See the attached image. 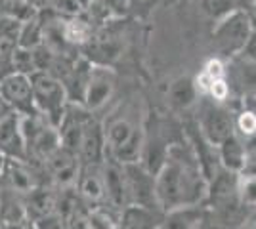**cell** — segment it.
<instances>
[{"mask_svg":"<svg viewBox=\"0 0 256 229\" xmlns=\"http://www.w3.org/2000/svg\"><path fill=\"white\" fill-rule=\"evenodd\" d=\"M210 182L195 155L180 143L168 147L166 163L155 176V201L162 214L195 208L208 199Z\"/></svg>","mask_w":256,"mask_h":229,"instance_id":"obj_1","label":"cell"},{"mask_svg":"<svg viewBox=\"0 0 256 229\" xmlns=\"http://www.w3.org/2000/svg\"><path fill=\"white\" fill-rule=\"evenodd\" d=\"M22 134L25 142V161L38 168H42L46 159L62 145L58 128L40 113L22 117Z\"/></svg>","mask_w":256,"mask_h":229,"instance_id":"obj_2","label":"cell"},{"mask_svg":"<svg viewBox=\"0 0 256 229\" xmlns=\"http://www.w3.org/2000/svg\"><path fill=\"white\" fill-rule=\"evenodd\" d=\"M104 132H106L107 145L106 159H113L118 164L140 163L144 138H146L142 128H138L126 117H117L107 122L104 126Z\"/></svg>","mask_w":256,"mask_h":229,"instance_id":"obj_3","label":"cell"},{"mask_svg":"<svg viewBox=\"0 0 256 229\" xmlns=\"http://www.w3.org/2000/svg\"><path fill=\"white\" fill-rule=\"evenodd\" d=\"M254 33V25L243 10H235L224 19L216 21L212 29L214 50L224 61L239 55Z\"/></svg>","mask_w":256,"mask_h":229,"instance_id":"obj_4","label":"cell"},{"mask_svg":"<svg viewBox=\"0 0 256 229\" xmlns=\"http://www.w3.org/2000/svg\"><path fill=\"white\" fill-rule=\"evenodd\" d=\"M31 84L36 111L58 128L60 122L64 120L65 111L69 107L67 92H65V86L62 84V80H58L50 73L36 71V73L31 75Z\"/></svg>","mask_w":256,"mask_h":229,"instance_id":"obj_5","label":"cell"},{"mask_svg":"<svg viewBox=\"0 0 256 229\" xmlns=\"http://www.w3.org/2000/svg\"><path fill=\"white\" fill-rule=\"evenodd\" d=\"M197 130L204 142L216 149L235 134L234 111L224 103H216L212 99L203 98L197 119Z\"/></svg>","mask_w":256,"mask_h":229,"instance_id":"obj_6","label":"cell"},{"mask_svg":"<svg viewBox=\"0 0 256 229\" xmlns=\"http://www.w3.org/2000/svg\"><path fill=\"white\" fill-rule=\"evenodd\" d=\"M44 170L34 166V164L22 161V159H6L4 168L0 174V184L6 187L8 191L16 193L20 197L29 195L32 189H36L42 184H48L44 178Z\"/></svg>","mask_w":256,"mask_h":229,"instance_id":"obj_7","label":"cell"},{"mask_svg":"<svg viewBox=\"0 0 256 229\" xmlns=\"http://www.w3.org/2000/svg\"><path fill=\"white\" fill-rule=\"evenodd\" d=\"M80 159L76 157V153L67 149L64 145H60L56 151L46 159L42 164V170L46 174L48 184L56 189H75L76 178L80 172Z\"/></svg>","mask_w":256,"mask_h":229,"instance_id":"obj_8","label":"cell"},{"mask_svg":"<svg viewBox=\"0 0 256 229\" xmlns=\"http://www.w3.org/2000/svg\"><path fill=\"white\" fill-rule=\"evenodd\" d=\"M78 52L80 55H84L92 65L111 67V63L122 54V40L117 33L107 31L106 25H102Z\"/></svg>","mask_w":256,"mask_h":229,"instance_id":"obj_9","label":"cell"},{"mask_svg":"<svg viewBox=\"0 0 256 229\" xmlns=\"http://www.w3.org/2000/svg\"><path fill=\"white\" fill-rule=\"evenodd\" d=\"M0 96L10 105V109L22 117H29L38 113L34 105V96H32L31 76L25 75H8L0 80Z\"/></svg>","mask_w":256,"mask_h":229,"instance_id":"obj_10","label":"cell"},{"mask_svg":"<svg viewBox=\"0 0 256 229\" xmlns=\"http://www.w3.org/2000/svg\"><path fill=\"white\" fill-rule=\"evenodd\" d=\"M107 145L104 124L94 117V113L86 115L80 132V142L76 149V157L82 164H102L106 161Z\"/></svg>","mask_w":256,"mask_h":229,"instance_id":"obj_11","label":"cell"},{"mask_svg":"<svg viewBox=\"0 0 256 229\" xmlns=\"http://www.w3.org/2000/svg\"><path fill=\"white\" fill-rule=\"evenodd\" d=\"M130 205L157 208L155 201V176L150 174L140 163L122 164Z\"/></svg>","mask_w":256,"mask_h":229,"instance_id":"obj_12","label":"cell"},{"mask_svg":"<svg viewBox=\"0 0 256 229\" xmlns=\"http://www.w3.org/2000/svg\"><path fill=\"white\" fill-rule=\"evenodd\" d=\"M228 69V82L232 88V94L241 98L243 101L256 99V63L246 59L245 55H235L226 61Z\"/></svg>","mask_w":256,"mask_h":229,"instance_id":"obj_13","label":"cell"},{"mask_svg":"<svg viewBox=\"0 0 256 229\" xmlns=\"http://www.w3.org/2000/svg\"><path fill=\"white\" fill-rule=\"evenodd\" d=\"M102 174H104V187H106V208L118 214L122 208L130 205L122 164H118L113 159H106L102 163Z\"/></svg>","mask_w":256,"mask_h":229,"instance_id":"obj_14","label":"cell"},{"mask_svg":"<svg viewBox=\"0 0 256 229\" xmlns=\"http://www.w3.org/2000/svg\"><path fill=\"white\" fill-rule=\"evenodd\" d=\"M113 92H115V75L111 67L94 65L86 86L82 107L90 113H96L102 107H106L107 101L113 98Z\"/></svg>","mask_w":256,"mask_h":229,"instance_id":"obj_15","label":"cell"},{"mask_svg":"<svg viewBox=\"0 0 256 229\" xmlns=\"http://www.w3.org/2000/svg\"><path fill=\"white\" fill-rule=\"evenodd\" d=\"M75 189L78 199L88 208L106 207V187H104L102 164H80Z\"/></svg>","mask_w":256,"mask_h":229,"instance_id":"obj_16","label":"cell"},{"mask_svg":"<svg viewBox=\"0 0 256 229\" xmlns=\"http://www.w3.org/2000/svg\"><path fill=\"white\" fill-rule=\"evenodd\" d=\"M0 155L4 159L25 161V142L22 134V115L14 113L0 119Z\"/></svg>","mask_w":256,"mask_h":229,"instance_id":"obj_17","label":"cell"},{"mask_svg":"<svg viewBox=\"0 0 256 229\" xmlns=\"http://www.w3.org/2000/svg\"><path fill=\"white\" fill-rule=\"evenodd\" d=\"M92 63L86 59L84 55H76V59L73 61L71 69L67 71V75L62 78V84L65 86L67 92V99L69 103H76V105H82L86 94V86H88V80H90V73H92Z\"/></svg>","mask_w":256,"mask_h":229,"instance_id":"obj_18","label":"cell"},{"mask_svg":"<svg viewBox=\"0 0 256 229\" xmlns=\"http://www.w3.org/2000/svg\"><path fill=\"white\" fill-rule=\"evenodd\" d=\"M25 214L31 222L50 216L58 212V189L50 184H42L36 189H32L29 195L23 197Z\"/></svg>","mask_w":256,"mask_h":229,"instance_id":"obj_19","label":"cell"},{"mask_svg":"<svg viewBox=\"0 0 256 229\" xmlns=\"http://www.w3.org/2000/svg\"><path fill=\"white\" fill-rule=\"evenodd\" d=\"M164 214L159 208L128 205L118 212V229H160Z\"/></svg>","mask_w":256,"mask_h":229,"instance_id":"obj_20","label":"cell"},{"mask_svg":"<svg viewBox=\"0 0 256 229\" xmlns=\"http://www.w3.org/2000/svg\"><path fill=\"white\" fill-rule=\"evenodd\" d=\"M216 153H218V163L224 170L232 172V174H241L245 170L248 151H246L245 143L241 142L235 134L232 138H228L222 145H218Z\"/></svg>","mask_w":256,"mask_h":229,"instance_id":"obj_21","label":"cell"},{"mask_svg":"<svg viewBox=\"0 0 256 229\" xmlns=\"http://www.w3.org/2000/svg\"><path fill=\"white\" fill-rule=\"evenodd\" d=\"M168 147H170V145L162 140L160 134L146 136V138H144L142 155H140V164H142L150 174L157 176V172L162 168V164L166 163Z\"/></svg>","mask_w":256,"mask_h":229,"instance_id":"obj_22","label":"cell"},{"mask_svg":"<svg viewBox=\"0 0 256 229\" xmlns=\"http://www.w3.org/2000/svg\"><path fill=\"white\" fill-rule=\"evenodd\" d=\"M96 25L86 17L84 13L75 15V17H67L64 19V36L67 44L75 50H80L90 38L96 33Z\"/></svg>","mask_w":256,"mask_h":229,"instance_id":"obj_23","label":"cell"},{"mask_svg":"<svg viewBox=\"0 0 256 229\" xmlns=\"http://www.w3.org/2000/svg\"><path fill=\"white\" fill-rule=\"evenodd\" d=\"M168 99H170V103L176 109L186 111L193 107L197 103V99H201V96L197 92L195 80L192 76H180L168 88Z\"/></svg>","mask_w":256,"mask_h":229,"instance_id":"obj_24","label":"cell"},{"mask_svg":"<svg viewBox=\"0 0 256 229\" xmlns=\"http://www.w3.org/2000/svg\"><path fill=\"white\" fill-rule=\"evenodd\" d=\"M226 73H228V69H226L224 59L218 57V55H216V57H210V59L203 65V69L199 71V75L193 78L199 96L204 98L206 92H208V88H210V84H212L214 80H218V78H224Z\"/></svg>","mask_w":256,"mask_h":229,"instance_id":"obj_25","label":"cell"},{"mask_svg":"<svg viewBox=\"0 0 256 229\" xmlns=\"http://www.w3.org/2000/svg\"><path fill=\"white\" fill-rule=\"evenodd\" d=\"M40 44H42V13L38 11L29 21L22 23L18 46L25 50H34Z\"/></svg>","mask_w":256,"mask_h":229,"instance_id":"obj_26","label":"cell"},{"mask_svg":"<svg viewBox=\"0 0 256 229\" xmlns=\"http://www.w3.org/2000/svg\"><path fill=\"white\" fill-rule=\"evenodd\" d=\"M237 197L245 210H256V174L241 172L237 174Z\"/></svg>","mask_w":256,"mask_h":229,"instance_id":"obj_27","label":"cell"},{"mask_svg":"<svg viewBox=\"0 0 256 229\" xmlns=\"http://www.w3.org/2000/svg\"><path fill=\"white\" fill-rule=\"evenodd\" d=\"M2 11L6 17L18 19V21H29L38 11L32 8L27 0H2Z\"/></svg>","mask_w":256,"mask_h":229,"instance_id":"obj_28","label":"cell"},{"mask_svg":"<svg viewBox=\"0 0 256 229\" xmlns=\"http://www.w3.org/2000/svg\"><path fill=\"white\" fill-rule=\"evenodd\" d=\"M90 229H118V214L106 207L88 208Z\"/></svg>","mask_w":256,"mask_h":229,"instance_id":"obj_29","label":"cell"},{"mask_svg":"<svg viewBox=\"0 0 256 229\" xmlns=\"http://www.w3.org/2000/svg\"><path fill=\"white\" fill-rule=\"evenodd\" d=\"M12 67V75L18 73V75L31 76L32 73H36V67H34V59H32V50H25V48H16V52L12 54L10 59Z\"/></svg>","mask_w":256,"mask_h":229,"instance_id":"obj_30","label":"cell"},{"mask_svg":"<svg viewBox=\"0 0 256 229\" xmlns=\"http://www.w3.org/2000/svg\"><path fill=\"white\" fill-rule=\"evenodd\" d=\"M235 10H239V0H206V11L214 21L224 19Z\"/></svg>","mask_w":256,"mask_h":229,"instance_id":"obj_31","label":"cell"},{"mask_svg":"<svg viewBox=\"0 0 256 229\" xmlns=\"http://www.w3.org/2000/svg\"><path fill=\"white\" fill-rule=\"evenodd\" d=\"M50 11H54L56 15L60 17H75V15H80L82 13V8L76 0H54L52 6H50Z\"/></svg>","mask_w":256,"mask_h":229,"instance_id":"obj_32","label":"cell"},{"mask_svg":"<svg viewBox=\"0 0 256 229\" xmlns=\"http://www.w3.org/2000/svg\"><path fill=\"white\" fill-rule=\"evenodd\" d=\"M34 228L36 229H67V220H65L60 212H54L50 216H44V218L36 220V222H34Z\"/></svg>","mask_w":256,"mask_h":229,"instance_id":"obj_33","label":"cell"},{"mask_svg":"<svg viewBox=\"0 0 256 229\" xmlns=\"http://www.w3.org/2000/svg\"><path fill=\"white\" fill-rule=\"evenodd\" d=\"M104 4L107 6L111 17H113V19H118V17H122V15L128 13L132 0H104Z\"/></svg>","mask_w":256,"mask_h":229,"instance_id":"obj_34","label":"cell"},{"mask_svg":"<svg viewBox=\"0 0 256 229\" xmlns=\"http://www.w3.org/2000/svg\"><path fill=\"white\" fill-rule=\"evenodd\" d=\"M0 229H36L34 228V222H31L29 218L16 220V222H2Z\"/></svg>","mask_w":256,"mask_h":229,"instance_id":"obj_35","label":"cell"},{"mask_svg":"<svg viewBox=\"0 0 256 229\" xmlns=\"http://www.w3.org/2000/svg\"><path fill=\"white\" fill-rule=\"evenodd\" d=\"M239 10L245 11L256 29V0H239Z\"/></svg>","mask_w":256,"mask_h":229,"instance_id":"obj_36","label":"cell"},{"mask_svg":"<svg viewBox=\"0 0 256 229\" xmlns=\"http://www.w3.org/2000/svg\"><path fill=\"white\" fill-rule=\"evenodd\" d=\"M241 55H245L246 59H250V61L256 63V29H254V33H252V36H250L248 44L245 46V50L241 52Z\"/></svg>","mask_w":256,"mask_h":229,"instance_id":"obj_37","label":"cell"},{"mask_svg":"<svg viewBox=\"0 0 256 229\" xmlns=\"http://www.w3.org/2000/svg\"><path fill=\"white\" fill-rule=\"evenodd\" d=\"M27 2H29L36 11H44V10H50L54 0H27Z\"/></svg>","mask_w":256,"mask_h":229,"instance_id":"obj_38","label":"cell"},{"mask_svg":"<svg viewBox=\"0 0 256 229\" xmlns=\"http://www.w3.org/2000/svg\"><path fill=\"white\" fill-rule=\"evenodd\" d=\"M10 113H12L10 105H8V103L2 99V96H0V119H4V117H6V115H10Z\"/></svg>","mask_w":256,"mask_h":229,"instance_id":"obj_39","label":"cell"},{"mask_svg":"<svg viewBox=\"0 0 256 229\" xmlns=\"http://www.w3.org/2000/svg\"><path fill=\"white\" fill-rule=\"evenodd\" d=\"M4 201H6V187L0 184V220H2V210H4Z\"/></svg>","mask_w":256,"mask_h":229,"instance_id":"obj_40","label":"cell"},{"mask_svg":"<svg viewBox=\"0 0 256 229\" xmlns=\"http://www.w3.org/2000/svg\"><path fill=\"white\" fill-rule=\"evenodd\" d=\"M243 229H256V216H250V218L246 220Z\"/></svg>","mask_w":256,"mask_h":229,"instance_id":"obj_41","label":"cell"},{"mask_svg":"<svg viewBox=\"0 0 256 229\" xmlns=\"http://www.w3.org/2000/svg\"><path fill=\"white\" fill-rule=\"evenodd\" d=\"M76 2H78V4H80V8H82V11H84L86 8H88V6H90V4H92V0H76Z\"/></svg>","mask_w":256,"mask_h":229,"instance_id":"obj_42","label":"cell"},{"mask_svg":"<svg viewBox=\"0 0 256 229\" xmlns=\"http://www.w3.org/2000/svg\"><path fill=\"white\" fill-rule=\"evenodd\" d=\"M4 161H6V159L0 155V174H2V168H4Z\"/></svg>","mask_w":256,"mask_h":229,"instance_id":"obj_43","label":"cell"},{"mask_svg":"<svg viewBox=\"0 0 256 229\" xmlns=\"http://www.w3.org/2000/svg\"><path fill=\"white\" fill-rule=\"evenodd\" d=\"M4 15V11H2V0H0V17Z\"/></svg>","mask_w":256,"mask_h":229,"instance_id":"obj_44","label":"cell"},{"mask_svg":"<svg viewBox=\"0 0 256 229\" xmlns=\"http://www.w3.org/2000/svg\"><path fill=\"white\" fill-rule=\"evenodd\" d=\"M132 2H134V0H132Z\"/></svg>","mask_w":256,"mask_h":229,"instance_id":"obj_45","label":"cell"}]
</instances>
